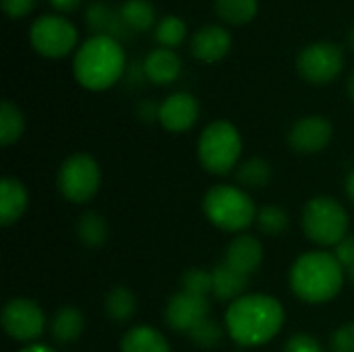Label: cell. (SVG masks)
Here are the masks:
<instances>
[{
  "label": "cell",
  "mask_w": 354,
  "mask_h": 352,
  "mask_svg": "<svg viewBox=\"0 0 354 352\" xmlns=\"http://www.w3.org/2000/svg\"><path fill=\"white\" fill-rule=\"evenodd\" d=\"M232 46V37L224 27L205 25L195 31L191 39V54L201 62H218L222 60Z\"/></svg>",
  "instance_id": "14"
},
{
  "label": "cell",
  "mask_w": 354,
  "mask_h": 352,
  "mask_svg": "<svg viewBox=\"0 0 354 352\" xmlns=\"http://www.w3.org/2000/svg\"><path fill=\"white\" fill-rule=\"evenodd\" d=\"M77 29L71 21L58 15H41L29 29V41L35 52L46 58H62L77 44Z\"/></svg>",
  "instance_id": "8"
},
{
  "label": "cell",
  "mask_w": 354,
  "mask_h": 352,
  "mask_svg": "<svg viewBox=\"0 0 354 352\" xmlns=\"http://www.w3.org/2000/svg\"><path fill=\"white\" fill-rule=\"evenodd\" d=\"M284 324L282 305L268 295H249L232 301L226 311V328L241 346L270 342Z\"/></svg>",
  "instance_id": "1"
},
{
  "label": "cell",
  "mask_w": 354,
  "mask_h": 352,
  "mask_svg": "<svg viewBox=\"0 0 354 352\" xmlns=\"http://www.w3.org/2000/svg\"><path fill=\"white\" fill-rule=\"evenodd\" d=\"M87 25L91 31H95V35H110L114 39H118L120 35H127V29H129L120 12H116L104 2H93L87 8Z\"/></svg>",
  "instance_id": "18"
},
{
  "label": "cell",
  "mask_w": 354,
  "mask_h": 352,
  "mask_svg": "<svg viewBox=\"0 0 354 352\" xmlns=\"http://www.w3.org/2000/svg\"><path fill=\"white\" fill-rule=\"evenodd\" d=\"M77 234H79L83 245L100 247L108 237V226H106L102 216H97L93 212H87V214L81 216V220L77 224Z\"/></svg>",
  "instance_id": "25"
},
{
  "label": "cell",
  "mask_w": 354,
  "mask_h": 352,
  "mask_svg": "<svg viewBox=\"0 0 354 352\" xmlns=\"http://www.w3.org/2000/svg\"><path fill=\"white\" fill-rule=\"evenodd\" d=\"M299 73L315 85H324L334 81L344 66L342 50L332 41H317L307 46L297 60Z\"/></svg>",
  "instance_id": "9"
},
{
  "label": "cell",
  "mask_w": 354,
  "mask_h": 352,
  "mask_svg": "<svg viewBox=\"0 0 354 352\" xmlns=\"http://www.w3.org/2000/svg\"><path fill=\"white\" fill-rule=\"evenodd\" d=\"M209 313L207 297H195L189 293H178L168 301L166 322L176 332H191Z\"/></svg>",
  "instance_id": "11"
},
{
  "label": "cell",
  "mask_w": 354,
  "mask_h": 352,
  "mask_svg": "<svg viewBox=\"0 0 354 352\" xmlns=\"http://www.w3.org/2000/svg\"><path fill=\"white\" fill-rule=\"evenodd\" d=\"M261 259H263L261 243H259L255 237L241 234V237H236V239L228 245L224 263H226L228 268H232L234 272H239V274H243V276L249 278V276L261 266Z\"/></svg>",
  "instance_id": "15"
},
{
  "label": "cell",
  "mask_w": 354,
  "mask_h": 352,
  "mask_svg": "<svg viewBox=\"0 0 354 352\" xmlns=\"http://www.w3.org/2000/svg\"><path fill=\"white\" fill-rule=\"evenodd\" d=\"M33 4H35V0H2V8L10 19H21L25 15H29Z\"/></svg>",
  "instance_id": "35"
},
{
  "label": "cell",
  "mask_w": 354,
  "mask_h": 352,
  "mask_svg": "<svg viewBox=\"0 0 354 352\" xmlns=\"http://www.w3.org/2000/svg\"><path fill=\"white\" fill-rule=\"evenodd\" d=\"M187 35V25L180 17H164L158 25H156V39L158 44H162V48H176Z\"/></svg>",
  "instance_id": "28"
},
{
  "label": "cell",
  "mask_w": 354,
  "mask_h": 352,
  "mask_svg": "<svg viewBox=\"0 0 354 352\" xmlns=\"http://www.w3.org/2000/svg\"><path fill=\"white\" fill-rule=\"evenodd\" d=\"M284 352H324V349H322V344L313 336H309V334H295L286 342Z\"/></svg>",
  "instance_id": "33"
},
{
  "label": "cell",
  "mask_w": 354,
  "mask_h": 352,
  "mask_svg": "<svg viewBox=\"0 0 354 352\" xmlns=\"http://www.w3.org/2000/svg\"><path fill=\"white\" fill-rule=\"evenodd\" d=\"M120 349L122 352H170L166 338L149 326H139L127 332Z\"/></svg>",
  "instance_id": "20"
},
{
  "label": "cell",
  "mask_w": 354,
  "mask_h": 352,
  "mask_svg": "<svg viewBox=\"0 0 354 352\" xmlns=\"http://www.w3.org/2000/svg\"><path fill=\"white\" fill-rule=\"evenodd\" d=\"M100 166L87 154L71 156L58 172V189L73 203L89 201L100 189Z\"/></svg>",
  "instance_id": "7"
},
{
  "label": "cell",
  "mask_w": 354,
  "mask_h": 352,
  "mask_svg": "<svg viewBox=\"0 0 354 352\" xmlns=\"http://www.w3.org/2000/svg\"><path fill=\"white\" fill-rule=\"evenodd\" d=\"M2 328L4 332L21 342L35 340L44 334L46 317L41 309L29 299H12L2 309Z\"/></svg>",
  "instance_id": "10"
},
{
  "label": "cell",
  "mask_w": 354,
  "mask_h": 352,
  "mask_svg": "<svg viewBox=\"0 0 354 352\" xmlns=\"http://www.w3.org/2000/svg\"><path fill=\"white\" fill-rule=\"evenodd\" d=\"M334 257L338 259V263H340L344 270L353 268L354 266V237H346V239H342V241L336 245V253H334Z\"/></svg>",
  "instance_id": "34"
},
{
  "label": "cell",
  "mask_w": 354,
  "mask_h": 352,
  "mask_svg": "<svg viewBox=\"0 0 354 352\" xmlns=\"http://www.w3.org/2000/svg\"><path fill=\"white\" fill-rule=\"evenodd\" d=\"M236 178L241 185L245 187H251V189H259V187H266L272 178V168L266 160L261 158H251L247 162L241 164L239 172H236Z\"/></svg>",
  "instance_id": "26"
},
{
  "label": "cell",
  "mask_w": 354,
  "mask_h": 352,
  "mask_svg": "<svg viewBox=\"0 0 354 352\" xmlns=\"http://www.w3.org/2000/svg\"><path fill=\"white\" fill-rule=\"evenodd\" d=\"M257 224L266 234H280V232H284L288 228V216H286L284 210H280L276 205H270V207H263L257 214Z\"/></svg>",
  "instance_id": "30"
},
{
  "label": "cell",
  "mask_w": 354,
  "mask_h": 352,
  "mask_svg": "<svg viewBox=\"0 0 354 352\" xmlns=\"http://www.w3.org/2000/svg\"><path fill=\"white\" fill-rule=\"evenodd\" d=\"M19 352H54L52 349H48V346H44V344H33V346H27V349H23V351Z\"/></svg>",
  "instance_id": "39"
},
{
  "label": "cell",
  "mask_w": 354,
  "mask_h": 352,
  "mask_svg": "<svg viewBox=\"0 0 354 352\" xmlns=\"http://www.w3.org/2000/svg\"><path fill=\"white\" fill-rule=\"evenodd\" d=\"M214 290V276L205 270H189L183 276V293L195 297H207Z\"/></svg>",
  "instance_id": "29"
},
{
  "label": "cell",
  "mask_w": 354,
  "mask_h": 352,
  "mask_svg": "<svg viewBox=\"0 0 354 352\" xmlns=\"http://www.w3.org/2000/svg\"><path fill=\"white\" fill-rule=\"evenodd\" d=\"M199 118V104L191 93H172L160 104V124L166 131L172 133H183L189 131Z\"/></svg>",
  "instance_id": "12"
},
{
  "label": "cell",
  "mask_w": 354,
  "mask_h": 352,
  "mask_svg": "<svg viewBox=\"0 0 354 352\" xmlns=\"http://www.w3.org/2000/svg\"><path fill=\"white\" fill-rule=\"evenodd\" d=\"M139 116H141L143 120H153V118L160 116V106H156L153 102H143V104L139 106Z\"/></svg>",
  "instance_id": "36"
},
{
  "label": "cell",
  "mask_w": 354,
  "mask_h": 352,
  "mask_svg": "<svg viewBox=\"0 0 354 352\" xmlns=\"http://www.w3.org/2000/svg\"><path fill=\"white\" fill-rule=\"evenodd\" d=\"M75 79L91 91H102L114 85L124 71V50L110 35L89 37L75 56Z\"/></svg>",
  "instance_id": "3"
},
{
  "label": "cell",
  "mask_w": 354,
  "mask_h": 352,
  "mask_svg": "<svg viewBox=\"0 0 354 352\" xmlns=\"http://www.w3.org/2000/svg\"><path fill=\"white\" fill-rule=\"evenodd\" d=\"M332 139V122L324 116H307L301 118L290 135V147L299 154H315L322 151Z\"/></svg>",
  "instance_id": "13"
},
{
  "label": "cell",
  "mask_w": 354,
  "mask_h": 352,
  "mask_svg": "<svg viewBox=\"0 0 354 352\" xmlns=\"http://www.w3.org/2000/svg\"><path fill=\"white\" fill-rule=\"evenodd\" d=\"M344 284V268L332 253L311 251L301 255L290 270V288L305 303H328Z\"/></svg>",
  "instance_id": "2"
},
{
  "label": "cell",
  "mask_w": 354,
  "mask_h": 352,
  "mask_svg": "<svg viewBox=\"0 0 354 352\" xmlns=\"http://www.w3.org/2000/svg\"><path fill=\"white\" fill-rule=\"evenodd\" d=\"M27 207V191L17 178L0 180V224H15Z\"/></svg>",
  "instance_id": "17"
},
{
  "label": "cell",
  "mask_w": 354,
  "mask_h": 352,
  "mask_svg": "<svg viewBox=\"0 0 354 352\" xmlns=\"http://www.w3.org/2000/svg\"><path fill=\"white\" fill-rule=\"evenodd\" d=\"M332 352H354V324H346L334 332Z\"/></svg>",
  "instance_id": "32"
},
{
  "label": "cell",
  "mask_w": 354,
  "mask_h": 352,
  "mask_svg": "<svg viewBox=\"0 0 354 352\" xmlns=\"http://www.w3.org/2000/svg\"><path fill=\"white\" fill-rule=\"evenodd\" d=\"M25 120L21 110L12 102H2L0 106V143L12 145L23 135Z\"/></svg>",
  "instance_id": "24"
},
{
  "label": "cell",
  "mask_w": 354,
  "mask_h": 352,
  "mask_svg": "<svg viewBox=\"0 0 354 352\" xmlns=\"http://www.w3.org/2000/svg\"><path fill=\"white\" fill-rule=\"evenodd\" d=\"M189 336H191V340H193L197 346H201V349H212V346H216V344L222 340V328H220L216 322H212L209 317H205V319H201V322L189 332Z\"/></svg>",
  "instance_id": "31"
},
{
  "label": "cell",
  "mask_w": 354,
  "mask_h": 352,
  "mask_svg": "<svg viewBox=\"0 0 354 352\" xmlns=\"http://www.w3.org/2000/svg\"><path fill=\"white\" fill-rule=\"evenodd\" d=\"M346 89H348V95L354 100V71L351 73V77H348V83H346Z\"/></svg>",
  "instance_id": "40"
},
{
  "label": "cell",
  "mask_w": 354,
  "mask_h": 352,
  "mask_svg": "<svg viewBox=\"0 0 354 352\" xmlns=\"http://www.w3.org/2000/svg\"><path fill=\"white\" fill-rule=\"evenodd\" d=\"M83 324L85 322H83L81 311H77L73 307H62L52 319V336L62 344L73 342L83 332Z\"/></svg>",
  "instance_id": "21"
},
{
  "label": "cell",
  "mask_w": 354,
  "mask_h": 352,
  "mask_svg": "<svg viewBox=\"0 0 354 352\" xmlns=\"http://www.w3.org/2000/svg\"><path fill=\"white\" fill-rule=\"evenodd\" d=\"M346 272H348V278H351V282L354 284V266H353V268H348Z\"/></svg>",
  "instance_id": "42"
},
{
  "label": "cell",
  "mask_w": 354,
  "mask_h": 352,
  "mask_svg": "<svg viewBox=\"0 0 354 352\" xmlns=\"http://www.w3.org/2000/svg\"><path fill=\"white\" fill-rule=\"evenodd\" d=\"M346 193H348V197L354 201V172H351L348 178H346Z\"/></svg>",
  "instance_id": "38"
},
{
  "label": "cell",
  "mask_w": 354,
  "mask_h": 352,
  "mask_svg": "<svg viewBox=\"0 0 354 352\" xmlns=\"http://www.w3.org/2000/svg\"><path fill=\"white\" fill-rule=\"evenodd\" d=\"M50 4L60 12H71L81 4V0H50Z\"/></svg>",
  "instance_id": "37"
},
{
  "label": "cell",
  "mask_w": 354,
  "mask_h": 352,
  "mask_svg": "<svg viewBox=\"0 0 354 352\" xmlns=\"http://www.w3.org/2000/svg\"><path fill=\"white\" fill-rule=\"evenodd\" d=\"M348 44H351V48L354 50V25L351 27V31H348Z\"/></svg>",
  "instance_id": "41"
},
{
  "label": "cell",
  "mask_w": 354,
  "mask_h": 352,
  "mask_svg": "<svg viewBox=\"0 0 354 352\" xmlns=\"http://www.w3.org/2000/svg\"><path fill=\"white\" fill-rule=\"evenodd\" d=\"M257 0H216L218 17L228 25H245L257 15Z\"/></svg>",
  "instance_id": "23"
},
{
  "label": "cell",
  "mask_w": 354,
  "mask_h": 352,
  "mask_svg": "<svg viewBox=\"0 0 354 352\" xmlns=\"http://www.w3.org/2000/svg\"><path fill=\"white\" fill-rule=\"evenodd\" d=\"M143 71L151 83L168 85L178 79V75L183 71V62H180L178 54L172 52L170 48H158V50L149 52V56L145 58Z\"/></svg>",
  "instance_id": "16"
},
{
  "label": "cell",
  "mask_w": 354,
  "mask_h": 352,
  "mask_svg": "<svg viewBox=\"0 0 354 352\" xmlns=\"http://www.w3.org/2000/svg\"><path fill=\"white\" fill-rule=\"evenodd\" d=\"M118 12L131 31H145L156 21V10L149 0H127Z\"/></svg>",
  "instance_id": "22"
},
{
  "label": "cell",
  "mask_w": 354,
  "mask_h": 352,
  "mask_svg": "<svg viewBox=\"0 0 354 352\" xmlns=\"http://www.w3.org/2000/svg\"><path fill=\"white\" fill-rule=\"evenodd\" d=\"M212 276H214V290L212 293H214V297L218 301H236V299H241L243 290L247 288V280H249L247 276H243V274L234 272L232 268H228L224 261L214 268Z\"/></svg>",
  "instance_id": "19"
},
{
  "label": "cell",
  "mask_w": 354,
  "mask_h": 352,
  "mask_svg": "<svg viewBox=\"0 0 354 352\" xmlns=\"http://www.w3.org/2000/svg\"><path fill=\"white\" fill-rule=\"evenodd\" d=\"M135 307H137L135 297L124 286L112 288L106 297V311L114 322H127L135 313Z\"/></svg>",
  "instance_id": "27"
},
{
  "label": "cell",
  "mask_w": 354,
  "mask_h": 352,
  "mask_svg": "<svg viewBox=\"0 0 354 352\" xmlns=\"http://www.w3.org/2000/svg\"><path fill=\"white\" fill-rule=\"evenodd\" d=\"M305 234L317 245H338L348 232V214L332 197H315L303 212Z\"/></svg>",
  "instance_id": "6"
},
{
  "label": "cell",
  "mask_w": 354,
  "mask_h": 352,
  "mask_svg": "<svg viewBox=\"0 0 354 352\" xmlns=\"http://www.w3.org/2000/svg\"><path fill=\"white\" fill-rule=\"evenodd\" d=\"M203 212L212 224L228 232L245 230L253 224V220H257L251 197L230 185H218L209 189L203 199Z\"/></svg>",
  "instance_id": "4"
},
{
  "label": "cell",
  "mask_w": 354,
  "mask_h": 352,
  "mask_svg": "<svg viewBox=\"0 0 354 352\" xmlns=\"http://www.w3.org/2000/svg\"><path fill=\"white\" fill-rule=\"evenodd\" d=\"M241 135L226 120L212 122L199 137V162L212 174H228L241 156Z\"/></svg>",
  "instance_id": "5"
}]
</instances>
